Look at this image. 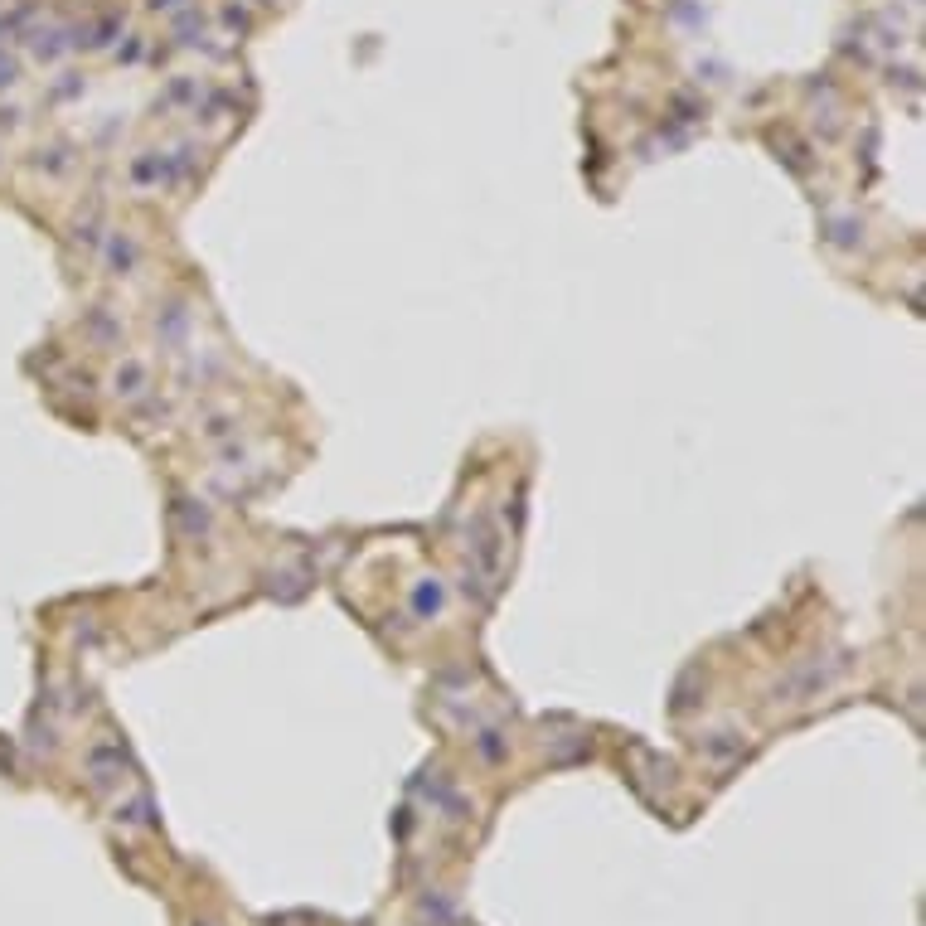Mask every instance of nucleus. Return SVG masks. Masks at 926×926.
Instances as JSON below:
<instances>
[{
	"mask_svg": "<svg viewBox=\"0 0 926 926\" xmlns=\"http://www.w3.org/2000/svg\"><path fill=\"white\" fill-rule=\"evenodd\" d=\"M146 388H151V369H146L141 359H122V364H117V374H112V393L131 403V398H141Z\"/></svg>",
	"mask_w": 926,
	"mask_h": 926,
	"instance_id": "obj_1",
	"label": "nucleus"
},
{
	"mask_svg": "<svg viewBox=\"0 0 926 926\" xmlns=\"http://www.w3.org/2000/svg\"><path fill=\"white\" fill-rule=\"evenodd\" d=\"M136 262H141L136 238H131V233H112V238H107V272H112V277H131Z\"/></svg>",
	"mask_w": 926,
	"mask_h": 926,
	"instance_id": "obj_2",
	"label": "nucleus"
},
{
	"mask_svg": "<svg viewBox=\"0 0 926 926\" xmlns=\"http://www.w3.org/2000/svg\"><path fill=\"white\" fill-rule=\"evenodd\" d=\"M185 325H190V311H185L180 301H175V306H165V316H160V330H165V340H170V345H175V340L185 335Z\"/></svg>",
	"mask_w": 926,
	"mask_h": 926,
	"instance_id": "obj_3",
	"label": "nucleus"
},
{
	"mask_svg": "<svg viewBox=\"0 0 926 926\" xmlns=\"http://www.w3.org/2000/svg\"><path fill=\"white\" fill-rule=\"evenodd\" d=\"M413 607H417V616H437L442 611V587L437 582H422L413 592Z\"/></svg>",
	"mask_w": 926,
	"mask_h": 926,
	"instance_id": "obj_4",
	"label": "nucleus"
},
{
	"mask_svg": "<svg viewBox=\"0 0 926 926\" xmlns=\"http://www.w3.org/2000/svg\"><path fill=\"white\" fill-rule=\"evenodd\" d=\"M175 519H185V529H190V534H204V529H209V514H204V510L190 514V510H185V500L175 505Z\"/></svg>",
	"mask_w": 926,
	"mask_h": 926,
	"instance_id": "obj_5",
	"label": "nucleus"
},
{
	"mask_svg": "<svg viewBox=\"0 0 926 926\" xmlns=\"http://www.w3.org/2000/svg\"><path fill=\"white\" fill-rule=\"evenodd\" d=\"M93 335L97 340H117V325H112L107 316H93Z\"/></svg>",
	"mask_w": 926,
	"mask_h": 926,
	"instance_id": "obj_6",
	"label": "nucleus"
}]
</instances>
